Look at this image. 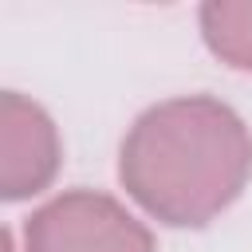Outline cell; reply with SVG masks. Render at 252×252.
Masks as SVG:
<instances>
[{"label":"cell","instance_id":"cell-4","mask_svg":"<svg viewBox=\"0 0 252 252\" xmlns=\"http://www.w3.org/2000/svg\"><path fill=\"white\" fill-rule=\"evenodd\" d=\"M197 20L205 47L220 63L252 71V0H209Z\"/></svg>","mask_w":252,"mask_h":252},{"label":"cell","instance_id":"cell-2","mask_svg":"<svg viewBox=\"0 0 252 252\" xmlns=\"http://www.w3.org/2000/svg\"><path fill=\"white\" fill-rule=\"evenodd\" d=\"M24 252H154V236L114 197L67 189L28 217Z\"/></svg>","mask_w":252,"mask_h":252},{"label":"cell","instance_id":"cell-1","mask_svg":"<svg viewBox=\"0 0 252 252\" xmlns=\"http://www.w3.org/2000/svg\"><path fill=\"white\" fill-rule=\"evenodd\" d=\"M252 177V134L213 94L165 98L134 118L118 150L122 189L169 228H205Z\"/></svg>","mask_w":252,"mask_h":252},{"label":"cell","instance_id":"cell-3","mask_svg":"<svg viewBox=\"0 0 252 252\" xmlns=\"http://www.w3.org/2000/svg\"><path fill=\"white\" fill-rule=\"evenodd\" d=\"M63 161L59 130L51 114L20 91L0 94V193L4 201H28L43 193Z\"/></svg>","mask_w":252,"mask_h":252}]
</instances>
